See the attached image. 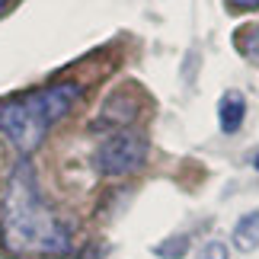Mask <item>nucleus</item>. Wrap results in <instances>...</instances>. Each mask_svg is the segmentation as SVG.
I'll return each instance as SVG.
<instances>
[{"label":"nucleus","instance_id":"obj_3","mask_svg":"<svg viewBox=\"0 0 259 259\" xmlns=\"http://www.w3.org/2000/svg\"><path fill=\"white\" fill-rule=\"evenodd\" d=\"M147 163V138L118 128L96 147V170L103 176H132Z\"/></svg>","mask_w":259,"mask_h":259},{"label":"nucleus","instance_id":"obj_1","mask_svg":"<svg viewBox=\"0 0 259 259\" xmlns=\"http://www.w3.org/2000/svg\"><path fill=\"white\" fill-rule=\"evenodd\" d=\"M0 243L19 259L61 256L71 250V231L45 202L29 163H19L0 189Z\"/></svg>","mask_w":259,"mask_h":259},{"label":"nucleus","instance_id":"obj_4","mask_svg":"<svg viewBox=\"0 0 259 259\" xmlns=\"http://www.w3.org/2000/svg\"><path fill=\"white\" fill-rule=\"evenodd\" d=\"M99 115L103 118H99L96 125H128V122H135V115H138V99L128 96V93H112L106 99V106H103Z\"/></svg>","mask_w":259,"mask_h":259},{"label":"nucleus","instance_id":"obj_5","mask_svg":"<svg viewBox=\"0 0 259 259\" xmlns=\"http://www.w3.org/2000/svg\"><path fill=\"white\" fill-rule=\"evenodd\" d=\"M243 115H246V103L243 96L237 93V90H231V93L221 96V106H218V118H221V132L234 135L237 128L243 125Z\"/></svg>","mask_w":259,"mask_h":259},{"label":"nucleus","instance_id":"obj_7","mask_svg":"<svg viewBox=\"0 0 259 259\" xmlns=\"http://www.w3.org/2000/svg\"><path fill=\"white\" fill-rule=\"evenodd\" d=\"M237 45H240L243 58H250L253 64H259V23L240 29V32H237Z\"/></svg>","mask_w":259,"mask_h":259},{"label":"nucleus","instance_id":"obj_10","mask_svg":"<svg viewBox=\"0 0 259 259\" xmlns=\"http://www.w3.org/2000/svg\"><path fill=\"white\" fill-rule=\"evenodd\" d=\"M250 163H253L256 170H259V151H256V154H250Z\"/></svg>","mask_w":259,"mask_h":259},{"label":"nucleus","instance_id":"obj_9","mask_svg":"<svg viewBox=\"0 0 259 259\" xmlns=\"http://www.w3.org/2000/svg\"><path fill=\"white\" fill-rule=\"evenodd\" d=\"M234 13H250V10H259V0H224Z\"/></svg>","mask_w":259,"mask_h":259},{"label":"nucleus","instance_id":"obj_8","mask_svg":"<svg viewBox=\"0 0 259 259\" xmlns=\"http://www.w3.org/2000/svg\"><path fill=\"white\" fill-rule=\"evenodd\" d=\"M231 256V250H227V243L221 240H208L202 250H198V259H227Z\"/></svg>","mask_w":259,"mask_h":259},{"label":"nucleus","instance_id":"obj_2","mask_svg":"<svg viewBox=\"0 0 259 259\" xmlns=\"http://www.w3.org/2000/svg\"><path fill=\"white\" fill-rule=\"evenodd\" d=\"M80 99V83H52L42 90L0 96V141L16 154H32L58 118Z\"/></svg>","mask_w":259,"mask_h":259},{"label":"nucleus","instance_id":"obj_6","mask_svg":"<svg viewBox=\"0 0 259 259\" xmlns=\"http://www.w3.org/2000/svg\"><path fill=\"white\" fill-rule=\"evenodd\" d=\"M234 246L240 253H253L259 246V208L250 214H243L234 227Z\"/></svg>","mask_w":259,"mask_h":259},{"label":"nucleus","instance_id":"obj_11","mask_svg":"<svg viewBox=\"0 0 259 259\" xmlns=\"http://www.w3.org/2000/svg\"><path fill=\"white\" fill-rule=\"evenodd\" d=\"M4 7H7V0H0V10H4Z\"/></svg>","mask_w":259,"mask_h":259}]
</instances>
